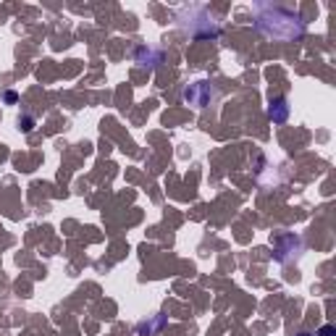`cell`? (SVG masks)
I'll list each match as a JSON object with an SVG mask.
<instances>
[{
  "label": "cell",
  "instance_id": "cell-1",
  "mask_svg": "<svg viewBox=\"0 0 336 336\" xmlns=\"http://www.w3.org/2000/svg\"><path fill=\"white\" fill-rule=\"evenodd\" d=\"M271 118H273V121H284V118H286V100L271 103Z\"/></svg>",
  "mask_w": 336,
  "mask_h": 336
},
{
  "label": "cell",
  "instance_id": "cell-2",
  "mask_svg": "<svg viewBox=\"0 0 336 336\" xmlns=\"http://www.w3.org/2000/svg\"><path fill=\"white\" fill-rule=\"evenodd\" d=\"M318 336H334V328H331V326H323V328L318 331Z\"/></svg>",
  "mask_w": 336,
  "mask_h": 336
}]
</instances>
